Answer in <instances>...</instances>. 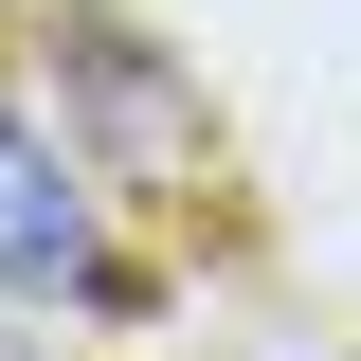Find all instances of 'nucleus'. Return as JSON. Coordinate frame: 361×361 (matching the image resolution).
I'll list each match as a JSON object with an SVG mask.
<instances>
[{"label":"nucleus","mask_w":361,"mask_h":361,"mask_svg":"<svg viewBox=\"0 0 361 361\" xmlns=\"http://www.w3.org/2000/svg\"><path fill=\"white\" fill-rule=\"evenodd\" d=\"M0 289H90V307H145V271H109V235H90L73 145H37L18 109H0Z\"/></svg>","instance_id":"nucleus-1"}]
</instances>
